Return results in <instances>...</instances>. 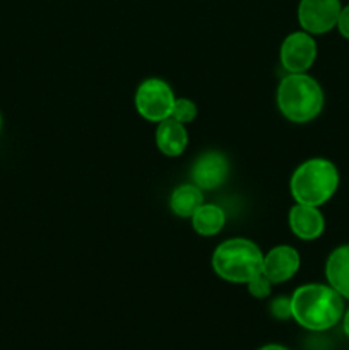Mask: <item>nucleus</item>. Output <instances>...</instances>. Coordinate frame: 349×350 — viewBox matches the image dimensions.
Masks as SVG:
<instances>
[{"instance_id": "dca6fc26", "label": "nucleus", "mask_w": 349, "mask_h": 350, "mask_svg": "<svg viewBox=\"0 0 349 350\" xmlns=\"http://www.w3.org/2000/svg\"><path fill=\"white\" fill-rule=\"evenodd\" d=\"M270 286H272V282L263 275V272H260L248 282V291L257 299H266L270 294Z\"/></svg>"}, {"instance_id": "ddd939ff", "label": "nucleus", "mask_w": 349, "mask_h": 350, "mask_svg": "<svg viewBox=\"0 0 349 350\" xmlns=\"http://www.w3.org/2000/svg\"><path fill=\"white\" fill-rule=\"evenodd\" d=\"M190 219L195 232L201 236H216L226 224L224 211L214 204H202Z\"/></svg>"}, {"instance_id": "4468645a", "label": "nucleus", "mask_w": 349, "mask_h": 350, "mask_svg": "<svg viewBox=\"0 0 349 350\" xmlns=\"http://www.w3.org/2000/svg\"><path fill=\"white\" fill-rule=\"evenodd\" d=\"M202 204H204V195L195 185H181L171 193L170 198L171 211L181 219L192 217Z\"/></svg>"}, {"instance_id": "aec40b11", "label": "nucleus", "mask_w": 349, "mask_h": 350, "mask_svg": "<svg viewBox=\"0 0 349 350\" xmlns=\"http://www.w3.org/2000/svg\"><path fill=\"white\" fill-rule=\"evenodd\" d=\"M344 334L348 335V338H349V310L346 311V314H344Z\"/></svg>"}, {"instance_id": "a211bd4d", "label": "nucleus", "mask_w": 349, "mask_h": 350, "mask_svg": "<svg viewBox=\"0 0 349 350\" xmlns=\"http://www.w3.org/2000/svg\"><path fill=\"white\" fill-rule=\"evenodd\" d=\"M337 29L346 40H349V3L341 9V14H339L337 19Z\"/></svg>"}, {"instance_id": "1a4fd4ad", "label": "nucleus", "mask_w": 349, "mask_h": 350, "mask_svg": "<svg viewBox=\"0 0 349 350\" xmlns=\"http://www.w3.org/2000/svg\"><path fill=\"white\" fill-rule=\"evenodd\" d=\"M300 263V253L293 246H276L263 256L262 272L272 284H281L298 272Z\"/></svg>"}, {"instance_id": "6e6552de", "label": "nucleus", "mask_w": 349, "mask_h": 350, "mask_svg": "<svg viewBox=\"0 0 349 350\" xmlns=\"http://www.w3.org/2000/svg\"><path fill=\"white\" fill-rule=\"evenodd\" d=\"M229 174V163L224 154L209 150L202 154L192 167V180L201 190H216L221 187Z\"/></svg>"}, {"instance_id": "9d476101", "label": "nucleus", "mask_w": 349, "mask_h": 350, "mask_svg": "<svg viewBox=\"0 0 349 350\" xmlns=\"http://www.w3.org/2000/svg\"><path fill=\"white\" fill-rule=\"evenodd\" d=\"M289 228L294 236L305 241H311L324 232V215L318 211V207L296 204L289 212Z\"/></svg>"}, {"instance_id": "f3484780", "label": "nucleus", "mask_w": 349, "mask_h": 350, "mask_svg": "<svg viewBox=\"0 0 349 350\" xmlns=\"http://www.w3.org/2000/svg\"><path fill=\"white\" fill-rule=\"evenodd\" d=\"M270 313L277 318V320H287L291 317V297H276V299L270 303Z\"/></svg>"}, {"instance_id": "39448f33", "label": "nucleus", "mask_w": 349, "mask_h": 350, "mask_svg": "<svg viewBox=\"0 0 349 350\" xmlns=\"http://www.w3.org/2000/svg\"><path fill=\"white\" fill-rule=\"evenodd\" d=\"M173 89L163 79H146L137 88L135 108L139 115L142 118L149 120V122L159 123L163 120L170 118L171 111H173Z\"/></svg>"}, {"instance_id": "9b49d317", "label": "nucleus", "mask_w": 349, "mask_h": 350, "mask_svg": "<svg viewBox=\"0 0 349 350\" xmlns=\"http://www.w3.org/2000/svg\"><path fill=\"white\" fill-rule=\"evenodd\" d=\"M156 146L168 157H177L183 154L188 146V133L183 123L173 118H166L157 123Z\"/></svg>"}, {"instance_id": "423d86ee", "label": "nucleus", "mask_w": 349, "mask_h": 350, "mask_svg": "<svg viewBox=\"0 0 349 350\" xmlns=\"http://www.w3.org/2000/svg\"><path fill=\"white\" fill-rule=\"evenodd\" d=\"M341 9V0H301L298 21L308 34H324L337 26Z\"/></svg>"}, {"instance_id": "6ab92c4d", "label": "nucleus", "mask_w": 349, "mask_h": 350, "mask_svg": "<svg viewBox=\"0 0 349 350\" xmlns=\"http://www.w3.org/2000/svg\"><path fill=\"white\" fill-rule=\"evenodd\" d=\"M259 350H289V349H286V347H284V345L270 344V345H263V347L259 349Z\"/></svg>"}, {"instance_id": "f8f14e48", "label": "nucleus", "mask_w": 349, "mask_h": 350, "mask_svg": "<svg viewBox=\"0 0 349 350\" xmlns=\"http://www.w3.org/2000/svg\"><path fill=\"white\" fill-rule=\"evenodd\" d=\"M325 275L332 289L337 291L342 299H349V245L339 246L328 255Z\"/></svg>"}, {"instance_id": "f03ea898", "label": "nucleus", "mask_w": 349, "mask_h": 350, "mask_svg": "<svg viewBox=\"0 0 349 350\" xmlns=\"http://www.w3.org/2000/svg\"><path fill=\"white\" fill-rule=\"evenodd\" d=\"M279 111L293 123H308L320 115L324 92L320 84L307 74H289L277 88Z\"/></svg>"}, {"instance_id": "20e7f679", "label": "nucleus", "mask_w": 349, "mask_h": 350, "mask_svg": "<svg viewBox=\"0 0 349 350\" xmlns=\"http://www.w3.org/2000/svg\"><path fill=\"white\" fill-rule=\"evenodd\" d=\"M263 255L250 239L235 238L221 243L212 255V269L221 279L233 284H248L262 272Z\"/></svg>"}, {"instance_id": "f257e3e1", "label": "nucleus", "mask_w": 349, "mask_h": 350, "mask_svg": "<svg viewBox=\"0 0 349 350\" xmlns=\"http://www.w3.org/2000/svg\"><path fill=\"white\" fill-rule=\"evenodd\" d=\"M344 314V301L337 291L324 284H307L291 296V317L311 332H324L337 325Z\"/></svg>"}, {"instance_id": "0eeeda50", "label": "nucleus", "mask_w": 349, "mask_h": 350, "mask_svg": "<svg viewBox=\"0 0 349 350\" xmlns=\"http://www.w3.org/2000/svg\"><path fill=\"white\" fill-rule=\"evenodd\" d=\"M317 58V43L307 31H296L281 44V65L289 74H305Z\"/></svg>"}, {"instance_id": "412c9836", "label": "nucleus", "mask_w": 349, "mask_h": 350, "mask_svg": "<svg viewBox=\"0 0 349 350\" xmlns=\"http://www.w3.org/2000/svg\"><path fill=\"white\" fill-rule=\"evenodd\" d=\"M0 130H2V116H0Z\"/></svg>"}, {"instance_id": "7ed1b4c3", "label": "nucleus", "mask_w": 349, "mask_h": 350, "mask_svg": "<svg viewBox=\"0 0 349 350\" xmlns=\"http://www.w3.org/2000/svg\"><path fill=\"white\" fill-rule=\"evenodd\" d=\"M339 187L337 167L327 159H308L291 176V195L298 204L320 207Z\"/></svg>"}, {"instance_id": "2eb2a0df", "label": "nucleus", "mask_w": 349, "mask_h": 350, "mask_svg": "<svg viewBox=\"0 0 349 350\" xmlns=\"http://www.w3.org/2000/svg\"><path fill=\"white\" fill-rule=\"evenodd\" d=\"M170 118L177 120L180 123H192L195 118H197V106H195L194 101L187 98L174 99L173 111H171Z\"/></svg>"}]
</instances>
